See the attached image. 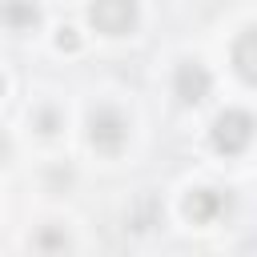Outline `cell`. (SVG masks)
<instances>
[{
  "mask_svg": "<svg viewBox=\"0 0 257 257\" xmlns=\"http://www.w3.org/2000/svg\"><path fill=\"white\" fill-rule=\"evenodd\" d=\"M253 128H257V124H253V116H249L245 108H225V112L213 120L209 141H213V149H217V153L237 157V153H245V149H249Z\"/></svg>",
  "mask_w": 257,
  "mask_h": 257,
  "instance_id": "obj_1",
  "label": "cell"
},
{
  "mask_svg": "<svg viewBox=\"0 0 257 257\" xmlns=\"http://www.w3.org/2000/svg\"><path fill=\"white\" fill-rule=\"evenodd\" d=\"M88 141H92L96 153H120L124 141H128V120L116 108L100 104V108L88 112Z\"/></svg>",
  "mask_w": 257,
  "mask_h": 257,
  "instance_id": "obj_2",
  "label": "cell"
},
{
  "mask_svg": "<svg viewBox=\"0 0 257 257\" xmlns=\"http://www.w3.org/2000/svg\"><path fill=\"white\" fill-rule=\"evenodd\" d=\"M137 0H92L88 4V24L104 36H124L137 28Z\"/></svg>",
  "mask_w": 257,
  "mask_h": 257,
  "instance_id": "obj_3",
  "label": "cell"
},
{
  "mask_svg": "<svg viewBox=\"0 0 257 257\" xmlns=\"http://www.w3.org/2000/svg\"><path fill=\"white\" fill-rule=\"evenodd\" d=\"M209 88H213V76H209L205 64H197V60L177 64V72H173V92H177L181 104H201V100L209 96Z\"/></svg>",
  "mask_w": 257,
  "mask_h": 257,
  "instance_id": "obj_4",
  "label": "cell"
},
{
  "mask_svg": "<svg viewBox=\"0 0 257 257\" xmlns=\"http://www.w3.org/2000/svg\"><path fill=\"white\" fill-rule=\"evenodd\" d=\"M233 209V197L221 193V189H193L185 197V217L193 225H213L217 217H225Z\"/></svg>",
  "mask_w": 257,
  "mask_h": 257,
  "instance_id": "obj_5",
  "label": "cell"
},
{
  "mask_svg": "<svg viewBox=\"0 0 257 257\" xmlns=\"http://www.w3.org/2000/svg\"><path fill=\"white\" fill-rule=\"evenodd\" d=\"M233 68H237V76H241L245 84L257 88V24L245 28V32L233 40Z\"/></svg>",
  "mask_w": 257,
  "mask_h": 257,
  "instance_id": "obj_6",
  "label": "cell"
},
{
  "mask_svg": "<svg viewBox=\"0 0 257 257\" xmlns=\"http://www.w3.org/2000/svg\"><path fill=\"white\" fill-rule=\"evenodd\" d=\"M4 24L12 32H28L40 24V4L36 0H8L4 4Z\"/></svg>",
  "mask_w": 257,
  "mask_h": 257,
  "instance_id": "obj_7",
  "label": "cell"
},
{
  "mask_svg": "<svg viewBox=\"0 0 257 257\" xmlns=\"http://www.w3.org/2000/svg\"><path fill=\"white\" fill-rule=\"evenodd\" d=\"M36 133L40 137H56L60 133V112L56 108H40L36 112Z\"/></svg>",
  "mask_w": 257,
  "mask_h": 257,
  "instance_id": "obj_8",
  "label": "cell"
},
{
  "mask_svg": "<svg viewBox=\"0 0 257 257\" xmlns=\"http://www.w3.org/2000/svg\"><path fill=\"white\" fill-rule=\"evenodd\" d=\"M32 245H36V249H44V253H48V249H68V237H64V233L44 229V233H36V241H32Z\"/></svg>",
  "mask_w": 257,
  "mask_h": 257,
  "instance_id": "obj_9",
  "label": "cell"
},
{
  "mask_svg": "<svg viewBox=\"0 0 257 257\" xmlns=\"http://www.w3.org/2000/svg\"><path fill=\"white\" fill-rule=\"evenodd\" d=\"M56 48H60V52H76V48H80V36H76V28H60V36H56Z\"/></svg>",
  "mask_w": 257,
  "mask_h": 257,
  "instance_id": "obj_10",
  "label": "cell"
}]
</instances>
